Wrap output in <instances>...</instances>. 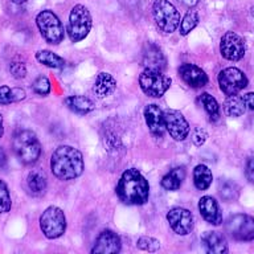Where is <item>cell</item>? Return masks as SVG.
<instances>
[{"instance_id":"cell-1","label":"cell","mask_w":254,"mask_h":254,"mask_svg":"<svg viewBox=\"0 0 254 254\" xmlns=\"http://www.w3.org/2000/svg\"><path fill=\"white\" fill-rule=\"evenodd\" d=\"M85 168L81 151L71 146H60L52 154L51 170L56 178L64 182L81 176Z\"/></svg>"},{"instance_id":"cell-2","label":"cell","mask_w":254,"mask_h":254,"mask_svg":"<svg viewBox=\"0 0 254 254\" xmlns=\"http://www.w3.org/2000/svg\"><path fill=\"white\" fill-rule=\"evenodd\" d=\"M117 194L119 200L127 205H143L150 197V186L138 170L130 168L121 176L117 186Z\"/></svg>"},{"instance_id":"cell-3","label":"cell","mask_w":254,"mask_h":254,"mask_svg":"<svg viewBox=\"0 0 254 254\" xmlns=\"http://www.w3.org/2000/svg\"><path fill=\"white\" fill-rule=\"evenodd\" d=\"M16 156L23 164H33L41 156V144L31 130L17 131L12 140Z\"/></svg>"},{"instance_id":"cell-4","label":"cell","mask_w":254,"mask_h":254,"mask_svg":"<svg viewBox=\"0 0 254 254\" xmlns=\"http://www.w3.org/2000/svg\"><path fill=\"white\" fill-rule=\"evenodd\" d=\"M152 15L159 31L166 35H171L180 25V13L178 8L168 0H155Z\"/></svg>"},{"instance_id":"cell-5","label":"cell","mask_w":254,"mask_h":254,"mask_svg":"<svg viewBox=\"0 0 254 254\" xmlns=\"http://www.w3.org/2000/svg\"><path fill=\"white\" fill-rule=\"evenodd\" d=\"M93 20L89 9L82 4H77L71 8L67 23V35L71 43L82 41L91 29Z\"/></svg>"},{"instance_id":"cell-6","label":"cell","mask_w":254,"mask_h":254,"mask_svg":"<svg viewBox=\"0 0 254 254\" xmlns=\"http://www.w3.org/2000/svg\"><path fill=\"white\" fill-rule=\"evenodd\" d=\"M36 24L43 39L52 45H59L65 37L63 23L60 21L55 12L45 9L36 16Z\"/></svg>"},{"instance_id":"cell-7","label":"cell","mask_w":254,"mask_h":254,"mask_svg":"<svg viewBox=\"0 0 254 254\" xmlns=\"http://www.w3.org/2000/svg\"><path fill=\"white\" fill-rule=\"evenodd\" d=\"M172 79L160 70L144 69L139 75V85L146 95L152 98H160L171 87Z\"/></svg>"},{"instance_id":"cell-8","label":"cell","mask_w":254,"mask_h":254,"mask_svg":"<svg viewBox=\"0 0 254 254\" xmlns=\"http://www.w3.org/2000/svg\"><path fill=\"white\" fill-rule=\"evenodd\" d=\"M40 228L49 240L60 238L66 230V217L59 206H48L40 217Z\"/></svg>"},{"instance_id":"cell-9","label":"cell","mask_w":254,"mask_h":254,"mask_svg":"<svg viewBox=\"0 0 254 254\" xmlns=\"http://www.w3.org/2000/svg\"><path fill=\"white\" fill-rule=\"evenodd\" d=\"M225 229L236 241H253L254 217L249 214H233L226 220Z\"/></svg>"},{"instance_id":"cell-10","label":"cell","mask_w":254,"mask_h":254,"mask_svg":"<svg viewBox=\"0 0 254 254\" xmlns=\"http://www.w3.org/2000/svg\"><path fill=\"white\" fill-rule=\"evenodd\" d=\"M218 85L224 94L234 95L248 86V78L237 67H226L218 74Z\"/></svg>"},{"instance_id":"cell-11","label":"cell","mask_w":254,"mask_h":254,"mask_svg":"<svg viewBox=\"0 0 254 254\" xmlns=\"http://www.w3.org/2000/svg\"><path fill=\"white\" fill-rule=\"evenodd\" d=\"M220 52L228 61H240L245 56V41L236 32H226L220 41Z\"/></svg>"},{"instance_id":"cell-12","label":"cell","mask_w":254,"mask_h":254,"mask_svg":"<svg viewBox=\"0 0 254 254\" xmlns=\"http://www.w3.org/2000/svg\"><path fill=\"white\" fill-rule=\"evenodd\" d=\"M164 122L166 130L175 140H184L190 134V123L187 122V119L180 111L174 109L164 111Z\"/></svg>"},{"instance_id":"cell-13","label":"cell","mask_w":254,"mask_h":254,"mask_svg":"<svg viewBox=\"0 0 254 254\" xmlns=\"http://www.w3.org/2000/svg\"><path fill=\"white\" fill-rule=\"evenodd\" d=\"M167 221L179 236H187L193 228V216L186 208H172L167 213Z\"/></svg>"},{"instance_id":"cell-14","label":"cell","mask_w":254,"mask_h":254,"mask_svg":"<svg viewBox=\"0 0 254 254\" xmlns=\"http://www.w3.org/2000/svg\"><path fill=\"white\" fill-rule=\"evenodd\" d=\"M122 242L121 238L113 230H103L95 240V244L91 249L93 254H117L121 252Z\"/></svg>"},{"instance_id":"cell-15","label":"cell","mask_w":254,"mask_h":254,"mask_svg":"<svg viewBox=\"0 0 254 254\" xmlns=\"http://www.w3.org/2000/svg\"><path fill=\"white\" fill-rule=\"evenodd\" d=\"M144 119L148 130L156 138H162L164 131H166V122H164V111L162 109L151 103L144 107Z\"/></svg>"},{"instance_id":"cell-16","label":"cell","mask_w":254,"mask_h":254,"mask_svg":"<svg viewBox=\"0 0 254 254\" xmlns=\"http://www.w3.org/2000/svg\"><path fill=\"white\" fill-rule=\"evenodd\" d=\"M142 65L144 69L163 71L167 67V60L162 49L152 43H147L143 49Z\"/></svg>"},{"instance_id":"cell-17","label":"cell","mask_w":254,"mask_h":254,"mask_svg":"<svg viewBox=\"0 0 254 254\" xmlns=\"http://www.w3.org/2000/svg\"><path fill=\"white\" fill-rule=\"evenodd\" d=\"M179 74L188 86L193 89L204 87L208 83V75L205 74V71L193 64H183L179 67Z\"/></svg>"},{"instance_id":"cell-18","label":"cell","mask_w":254,"mask_h":254,"mask_svg":"<svg viewBox=\"0 0 254 254\" xmlns=\"http://www.w3.org/2000/svg\"><path fill=\"white\" fill-rule=\"evenodd\" d=\"M198 210L202 218L212 225L218 226L222 222V214L217 201L212 196H204L198 201Z\"/></svg>"},{"instance_id":"cell-19","label":"cell","mask_w":254,"mask_h":254,"mask_svg":"<svg viewBox=\"0 0 254 254\" xmlns=\"http://www.w3.org/2000/svg\"><path fill=\"white\" fill-rule=\"evenodd\" d=\"M202 246L208 253L225 254L228 253V242L224 234L218 232H205L201 237Z\"/></svg>"},{"instance_id":"cell-20","label":"cell","mask_w":254,"mask_h":254,"mask_svg":"<svg viewBox=\"0 0 254 254\" xmlns=\"http://www.w3.org/2000/svg\"><path fill=\"white\" fill-rule=\"evenodd\" d=\"M117 89V81L110 73H106V71H102L97 75V78L94 81V90L95 95L98 98H106L109 95H111Z\"/></svg>"},{"instance_id":"cell-21","label":"cell","mask_w":254,"mask_h":254,"mask_svg":"<svg viewBox=\"0 0 254 254\" xmlns=\"http://www.w3.org/2000/svg\"><path fill=\"white\" fill-rule=\"evenodd\" d=\"M64 103L66 105L69 110H71L75 114H89L94 110V102L90 98L85 95H70L64 99Z\"/></svg>"},{"instance_id":"cell-22","label":"cell","mask_w":254,"mask_h":254,"mask_svg":"<svg viewBox=\"0 0 254 254\" xmlns=\"http://www.w3.org/2000/svg\"><path fill=\"white\" fill-rule=\"evenodd\" d=\"M28 190L33 196H43L47 190V176L39 170H32L27 178Z\"/></svg>"},{"instance_id":"cell-23","label":"cell","mask_w":254,"mask_h":254,"mask_svg":"<svg viewBox=\"0 0 254 254\" xmlns=\"http://www.w3.org/2000/svg\"><path fill=\"white\" fill-rule=\"evenodd\" d=\"M245 111L246 105L241 95H228V98L224 102V113H225L226 117L237 118V117H241Z\"/></svg>"},{"instance_id":"cell-24","label":"cell","mask_w":254,"mask_h":254,"mask_svg":"<svg viewBox=\"0 0 254 254\" xmlns=\"http://www.w3.org/2000/svg\"><path fill=\"white\" fill-rule=\"evenodd\" d=\"M184 179H186V170L183 167H176L163 176L162 187L167 190H178L182 187Z\"/></svg>"},{"instance_id":"cell-25","label":"cell","mask_w":254,"mask_h":254,"mask_svg":"<svg viewBox=\"0 0 254 254\" xmlns=\"http://www.w3.org/2000/svg\"><path fill=\"white\" fill-rule=\"evenodd\" d=\"M213 180V175L205 164H198L193 170V183L198 190H208Z\"/></svg>"},{"instance_id":"cell-26","label":"cell","mask_w":254,"mask_h":254,"mask_svg":"<svg viewBox=\"0 0 254 254\" xmlns=\"http://www.w3.org/2000/svg\"><path fill=\"white\" fill-rule=\"evenodd\" d=\"M36 60L45 66L51 67V69H63L65 66V60L63 57H60L59 55H56L52 51H47V49L37 52Z\"/></svg>"},{"instance_id":"cell-27","label":"cell","mask_w":254,"mask_h":254,"mask_svg":"<svg viewBox=\"0 0 254 254\" xmlns=\"http://www.w3.org/2000/svg\"><path fill=\"white\" fill-rule=\"evenodd\" d=\"M25 90L20 87L0 86V105H11L25 99Z\"/></svg>"},{"instance_id":"cell-28","label":"cell","mask_w":254,"mask_h":254,"mask_svg":"<svg viewBox=\"0 0 254 254\" xmlns=\"http://www.w3.org/2000/svg\"><path fill=\"white\" fill-rule=\"evenodd\" d=\"M238 186L232 180H228V179H221L220 183H218V193H220V197L224 200V201H233L238 197Z\"/></svg>"},{"instance_id":"cell-29","label":"cell","mask_w":254,"mask_h":254,"mask_svg":"<svg viewBox=\"0 0 254 254\" xmlns=\"http://www.w3.org/2000/svg\"><path fill=\"white\" fill-rule=\"evenodd\" d=\"M200 102H201L204 110L206 111V114L209 115V118L212 121H218L221 117V111H220V106L218 102L216 101L214 97L209 94V93H202L200 95Z\"/></svg>"},{"instance_id":"cell-30","label":"cell","mask_w":254,"mask_h":254,"mask_svg":"<svg viewBox=\"0 0 254 254\" xmlns=\"http://www.w3.org/2000/svg\"><path fill=\"white\" fill-rule=\"evenodd\" d=\"M200 21V16H198V12L194 9V8H190V11L187 12L184 19L182 20L180 23V35L187 36L190 31H193L196 25Z\"/></svg>"},{"instance_id":"cell-31","label":"cell","mask_w":254,"mask_h":254,"mask_svg":"<svg viewBox=\"0 0 254 254\" xmlns=\"http://www.w3.org/2000/svg\"><path fill=\"white\" fill-rule=\"evenodd\" d=\"M11 206V194H9L7 184L3 180H0V213H7V212H9Z\"/></svg>"},{"instance_id":"cell-32","label":"cell","mask_w":254,"mask_h":254,"mask_svg":"<svg viewBox=\"0 0 254 254\" xmlns=\"http://www.w3.org/2000/svg\"><path fill=\"white\" fill-rule=\"evenodd\" d=\"M32 89L36 94L43 95V97L48 95L51 93V81L45 75H39L32 83Z\"/></svg>"},{"instance_id":"cell-33","label":"cell","mask_w":254,"mask_h":254,"mask_svg":"<svg viewBox=\"0 0 254 254\" xmlns=\"http://www.w3.org/2000/svg\"><path fill=\"white\" fill-rule=\"evenodd\" d=\"M136 246H138L140 250L154 253V252H158V250L160 249V242H159L156 238L140 237L138 240V242H136Z\"/></svg>"},{"instance_id":"cell-34","label":"cell","mask_w":254,"mask_h":254,"mask_svg":"<svg viewBox=\"0 0 254 254\" xmlns=\"http://www.w3.org/2000/svg\"><path fill=\"white\" fill-rule=\"evenodd\" d=\"M9 71L13 78L21 79L27 75V66L23 61H12L9 64Z\"/></svg>"},{"instance_id":"cell-35","label":"cell","mask_w":254,"mask_h":254,"mask_svg":"<svg viewBox=\"0 0 254 254\" xmlns=\"http://www.w3.org/2000/svg\"><path fill=\"white\" fill-rule=\"evenodd\" d=\"M190 138H192V142H193L194 146H202L204 143H205L206 138H208V134H206V131L204 128H194L192 135H190Z\"/></svg>"},{"instance_id":"cell-36","label":"cell","mask_w":254,"mask_h":254,"mask_svg":"<svg viewBox=\"0 0 254 254\" xmlns=\"http://www.w3.org/2000/svg\"><path fill=\"white\" fill-rule=\"evenodd\" d=\"M245 176L250 183H253L254 184V159L253 158L249 159V160L246 162Z\"/></svg>"},{"instance_id":"cell-37","label":"cell","mask_w":254,"mask_h":254,"mask_svg":"<svg viewBox=\"0 0 254 254\" xmlns=\"http://www.w3.org/2000/svg\"><path fill=\"white\" fill-rule=\"evenodd\" d=\"M242 98L245 101L246 109H250V110L254 111V91L246 93L245 95H242Z\"/></svg>"},{"instance_id":"cell-38","label":"cell","mask_w":254,"mask_h":254,"mask_svg":"<svg viewBox=\"0 0 254 254\" xmlns=\"http://www.w3.org/2000/svg\"><path fill=\"white\" fill-rule=\"evenodd\" d=\"M7 164H8L7 154H5V151L0 147V171L7 170Z\"/></svg>"},{"instance_id":"cell-39","label":"cell","mask_w":254,"mask_h":254,"mask_svg":"<svg viewBox=\"0 0 254 254\" xmlns=\"http://www.w3.org/2000/svg\"><path fill=\"white\" fill-rule=\"evenodd\" d=\"M182 3L184 4V5H187V7L193 8L194 5L198 3V0H182Z\"/></svg>"},{"instance_id":"cell-40","label":"cell","mask_w":254,"mask_h":254,"mask_svg":"<svg viewBox=\"0 0 254 254\" xmlns=\"http://www.w3.org/2000/svg\"><path fill=\"white\" fill-rule=\"evenodd\" d=\"M4 134V127H3V115L0 114V139L3 136Z\"/></svg>"},{"instance_id":"cell-41","label":"cell","mask_w":254,"mask_h":254,"mask_svg":"<svg viewBox=\"0 0 254 254\" xmlns=\"http://www.w3.org/2000/svg\"><path fill=\"white\" fill-rule=\"evenodd\" d=\"M9 1H12V3H15V4H24V3H27L28 0H9Z\"/></svg>"}]
</instances>
